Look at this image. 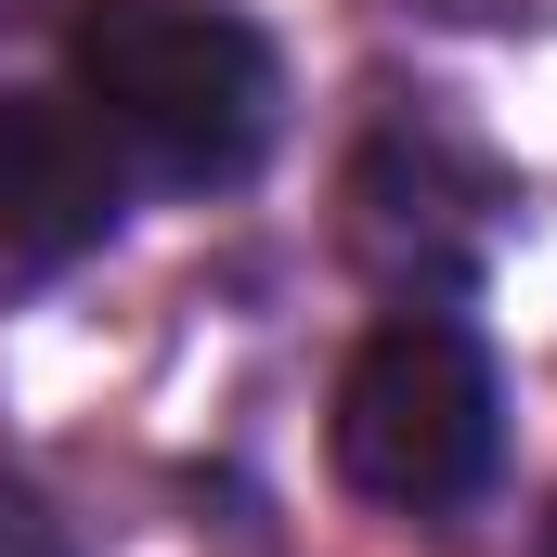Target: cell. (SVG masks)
<instances>
[{
  "label": "cell",
  "mask_w": 557,
  "mask_h": 557,
  "mask_svg": "<svg viewBox=\"0 0 557 557\" xmlns=\"http://www.w3.org/2000/svg\"><path fill=\"white\" fill-rule=\"evenodd\" d=\"M545 557H557V519H545Z\"/></svg>",
  "instance_id": "8992f818"
},
{
  "label": "cell",
  "mask_w": 557,
  "mask_h": 557,
  "mask_svg": "<svg viewBox=\"0 0 557 557\" xmlns=\"http://www.w3.org/2000/svg\"><path fill=\"white\" fill-rule=\"evenodd\" d=\"M65 65L117 169H156L182 195L247 182L285 131V65L234 0H91L65 26Z\"/></svg>",
  "instance_id": "6da1fadb"
},
{
  "label": "cell",
  "mask_w": 557,
  "mask_h": 557,
  "mask_svg": "<svg viewBox=\"0 0 557 557\" xmlns=\"http://www.w3.org/2000/svg\"><path fill=\"white\" fill-rule=\"evenodd\" d=\"M0 557H78V545H65V519H52L26 480H0Z\"/></svg>",
  "instance_id": "5b68a950"
},
{
  "label": "cell",
  "mask_w": 557,
  "mask_h": 557,
  "mask_svg": "<svg viewBox=\"0 0 557 557\" xmlns=\"http://www.w3.org/2000/svg\"><path fill=\"white\" fill-rule=\"evenodd\" d=\"M350 234H363V260L376 273H403L416 298H441V285H467V260L441 247V208H493L506 221V182L480 169V156H454V143H376L363 156V182H350Z\"/></svg>",
  "instance_id": "277c9868"
},
{
  "label": "cell",
  "mask_w": 557,
  "mask_h": 557,
  "mask_svg": "<svg viewBox=\"0 0 557 557\" xmlns=\"http://www.w3.org/2000/svg\"><path fill=\"white\" fill-rule=\"evenodd\" d=\"M324 454H337V480H350L363 506H389V519H454V506L493 480V454H506V389H493L480 324H454L441 298L389 311V324L350 350V376H337Z\"/></svg>",
  "instance_id": "7a4b0ae2"
},
{
  "label": "cell",
  "mask_w": 557,
  "mask_h": 557,
  "mask_svg": "<svg viewBox=\"0 0 557 557\" xmlns=\"http://www.w3.org/2000/svg\"><path fill=\"white\" fill-rule=\"evenodd\" d=\"M117 208H131L117 143L52 91H0V298L65 285L117 234Z\"/></svg>",
  "instance_id": "3957f363"
}]
</instances>
